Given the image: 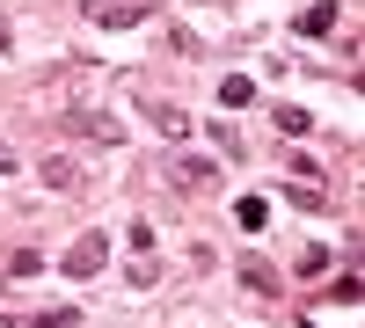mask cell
<instances>
[{"label": "cell", "mask_w": 365, "mask_h": 328, "mask_svg": "<svg viewBox=\"0 0 365 328\" xmlns=\"http://www.w3.org/2000/svg\"><path fill=\"white\" fill-rule=\"evenodd\" d=\"M58 125H66L73 139H96V146H117V139H125V125H117L110 110H88V102H73V110H58Z\"/></svg>", "instance_id": "6da1fadb"}, {"label": "cell", "mask_w": 365, "mask_h": 328, "mask_svg": "<svg viewBox=\"0 0 365 328\" xmlns=\"http://www.w3.org/2000/svg\"><path fill=\"white\" fill-rule=\"evenodd\" d=\"M168 183H175V190H212V183H220V168L197 161V154H182V161H168Z\"/></svg>", "instance_id": "7a4b0ae2"}, {"label": "cell", "mask_w": 365, "mask_h": 328, "mask_svg": "<svg viewBox=\"0 0 365 328\" xmlns=\"http://www.w3.org/2000/svg\"><path fill=\"white\" fill-rule=\"evenodd\" d=\"M103 255H110V248H103V233H81V241L66 248V277H96V270H103Z\"/></svg>", "instance_id": "3957f363"}, {"label": "cell", "mask_w": 365, "mask_h": 328, "mask_svg": "<svg viewBox=\"0 0 365 328\" xmlns=\"http://www.w3.org/2000/svg\"><path fill=\"white\" fill-rule=\"evenodd\" d=\"M81 15L96 22V29H132V22H139L132 0H81Z\"/></svg>", "instance_id": "277c9868"}, {"label": "cell", "mask_w": 365, "mask_h": 328, "mask_svg": "<svg viewBox=\"0 0 365 328\" xmlns=\"http://www.w3.org/2000/svg\"><path fill=\"white\" fill-rule=\"evenodd\" d=\"M37 175H44L51 190H81V168H73L66 154H44V161H37Z\"/></svg>", "instance_id": "5b68a950"}, {"label": "cell", "mask_w": 365, "mask_h": 328, "mask_svg": "<svg viewBox=\"0 0 365 328\" xmlns=\"http://www.w3.org/2000/svg\"><path fill=\"white\" fill-rule=\"evenodd\" d=\"M146 117H154V132H161V139H182V132H190V117H182L175 102H154Z\"/></svg>", "instance_id": "8992f818"}, {"label": "cell", "mask_w": 365, "mask_h": 328, "mask_svg": "<svg viewBox=\"0 0 365 328\" xmlns=\"http://www.w3.org/2000/svg\"><path fill=\"white\" fill-rule=\"evenodd\" d=\"M299 29H307V37H329V29H336V0H314V8L299 15Z\"/></svg>", "instance_id": "52a82bcc"}, {"label": "cell", "mask_w": 365, "mask_h": 328, "mask_svg": "<svg viewBox=\"0 0 365 328\" xmlns=\"http://www.w3.org/2000/svg\"><path fill=\"white\" fill-rule=\"evenodd\" d=\"M234 219L249 226V233H263V219H270V204H263V197H241V204H234Z\"/></svg>", "instance_id": "ba28073f"}, {"label": "cell", "mask_w": 365, "mask_h": 328, "mask_svg": "<svg viewBox=\"0 0 365 328\" xmlns=\"http://www.w3.org/2000/svg\"><path fill=\"white\" fill-rule=\"evenodd\" d=\"M307 125H314L307 110H278V132H285V139H307Z\"/></svg>", "instance_id": "9c48e42d"}, {"label": "cell", "mask_w": 365, "mask_h": 328, "mask_svg": "<svg viewBox=\"0 0 365 328\" xmlns=\"http://www.w3.org/2000/svg\"><path fill=\"white\" fill-rule=\"evenodd\" d=\"M241 277H249L256 292H278V270H270V263H241Z\"/></svg>", "instance_id": "30bf717a"}, {"label": "cell", "mask_w": 365, "mask_h": 328, "mask_svg": "<svg viewBox=\"0 0 365 328\" xmlns=\"http://www.w3.org/2000/svg\"><path fill=\"white\" fill-rule=\"evenodd\" d=\"M249 95H256V80H241V73H234V80L220 88V102H227V110H241V102H249Z\"/></svg>", "instance_id": "8fae6325"}, {"label": "cell", "mask_w": 365, "mask_h": 328, "mask_svg": "<svg viewBox=\"0 0 365 328\" xmlns=\"http://www.w3.org/2000/svg\"><path fill=\"white\" fill-rule=\"evenodd\" d=\"M285 168H292V175H299V183H322V175H329V168H322V161H314V154H292V161H285Z\"/></svg>", "instance_id": "7c38bea8"}, {"label": "cell", "mask_w": 365, "mask_h": 328, "mask_svg": "<svg viewBox=\"0 0 365 328\" xmlns=\"http://www.w3.org/2000/svg\"><path fill=\"white\" fill-rule=\"evenodd\" d=\"M37 328H81V307H51V314H37Z\"/></svg>", "instance_id": "4fadbf2b"}, {"label": "cell", "mask_w": 365, "mask_h": 328, "mask_svg": "<svg viewBox=\"0 0 365 328\" xmlns=\"http://www.w3.org/2000/svg\"><path fill=\"white\" fill-rule=\"evenodd\" d=\"M329 270V248H299V277H322Z\"/></svg>", "instance_id": "5bb4252c"}, {"label": "cell", "mask_w": 365, "mask_h": 328, "mask_svg": "<svg viewBox=\"0 0 365 328\" xmlns=\"http://www.w3.org/2000/svg\"><path fill=\"white\" fill-rule=\"evenodd\" d=\"M8 168H15V154H8V139H0V175H8Z\"/></svg>", "instance_id": "9a60e30c"}, {"label": "cell", "mask_w": 365, "mask_h": 328, "mask_svg": "<svg viewBox=\"0 0 365 328\" xmlns=\"http://www.w3.org/2000/svg\"><path fill=\"white\" fill-rule=\"evenodd\" d=\"M0 51H8V22H0Z\"/></svg>", "instance_id": "2e32d148"}, {"label": "cell", "mask_w": 365, "mask_h": 328, "mask_svg": "<svg viewBox=\"0 0 365 328\" xmlns=\"http://www.w3.org/2000/svg\"><path fill=\"white\" fill-rule=\"evenodd\" d=\"M132 8H139V15H146V8H154V0H132Z\"/></svg>", "instance_id": "e0dca14e"}]
</instances>
